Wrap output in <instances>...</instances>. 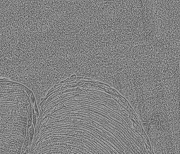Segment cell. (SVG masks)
<instances>
[{
	"label": "cell",
	"mask_w": 180,
	"mask_h": 154,
	"mask_svg": "<svg viewBox=\"0 0 180 154\" xmlns=\"http://www.w3.org/2000/svg\"><path fill=\"white\" fill-rule=\"evenodd\" d=\"M146 134L154 154H180V132L163 130L157 119L150 121Z\"/></svg>",
	"instance_id": "1"
},
{
	"label": "cell",
	"mask_w": 180,
	"mask_h": 154,
	"mask_svg": "<svg viewBox=\"0 0 180 154\" xmlns=\"http://www.w3.org/2000/svg\"><path fill=\"white\" fill-rule=\"evenodd\" d=\"M141 124H142L143 129H144L145 132L146 133L147 129L148 123H143Z\"/></svg>",
	"instance_id": "2"
}]
</instances>
